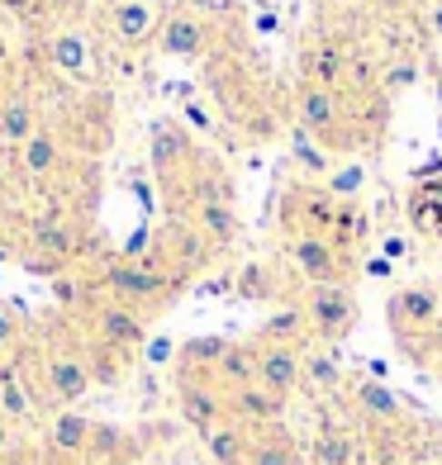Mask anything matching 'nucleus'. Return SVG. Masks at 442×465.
Returning a JSON list of instances; mask_svg holds the SVG:
<instances>
[{
  "mask_svg": "<svg viewBox=\"0 0 442 465\" xmlns=\"http://www.w3.org/2000/svg\"><path fill=\"white\" fill-rule=\"evenodd\" d=\"M91 337L105 347H119V351H138L147 342V323L143 313L129 304H115V300H100L91 309Z\"/></svg>",
  "mask_w": 442,
  "mask_h": 465,
  "instance_id": "7",
  "label": "nucleus"
},
{
  "mask_svg": "<svg viewBox=\"0 0 442 465\" xmlns=\"http://www.w3.org/2000/svg\"><path fill=\"white\" fill-rule=\"evenodd\" d=\"M86 366H91V380L95 385H119L124 371H129V351H119V347H105V342H86Z\"/></svg>",
  "mask_w": 442,
  "mask_h": 465,
  "instance_id": "29",
  "label": "nucleus"
},
{
  "mask_svg": "<svg viewBox=\"0 0 442 465\" xmlns=\"http://www.w3.org/2000/svg\"><path fill=\"white\" fill-rule=\"evenodd\" d=\"M343 72H347V57H343L338 44H328V38H324V44H314V48L305 53V81H309V86L338 91Z\"/></svg>",
  "mask_w": 442,
  "mask_h": 465,
  "instance_id": "26",
  "label": "nucleus"
},
{
  "mask_svg": "<svg viewBox=\"0 0 442 465\" xmlns=\"http://www.w3.org/2000/svg\"><path fill=\"white\" fill-rule=\"evenodd\" d=\"M105 290V300H115V304H129V309H162L172 294L181 290V281L172 276V271H162L153 257H124V262H110L100 271V281Z\"/></svg>",
  "mask_w": 442,
  "mask_h": 465,
  "instance_id": "2",
  "label": "nucleus"
},
{
  "mask_svg": "<svg viewBox=\"0 0 442 465\" xmlns=\"http://www.w3.org/2000/svg\"><path fill=\"white\" fill-rule=\"evenodd\" d=\"M305 380H309V385H319V390H338L343 371H338L333 356H305Z\"/></svg>",
  "mask_w": 442,
  "mask_h": 465,
  "instance_id": "34",
  "label": "nucleus"
},
{
  "mask_svg": "<svg viewBox=\"0 0 442 465\" xmlns=\"http://www.w3.org/2000/svg\"><path fill=\"white\" fill-rule=\"evenodd\" d=\"M38 129H44V124H38V104H34V95L25 86L0 95V143L19 147V143H29Z\"/></svg>",
  "mask_w": 442,
  "mask_h": 465,
  "instance_id": "16",
  "label": "nucleus"
},
{
  "mask_svg": "<svg viewBox=\"0 0 442 465\" xmlns=\"http://www.w3.org/2000/svg\"><path fill=\"white\" fill-rule=\"evenodd\" d=\"M196 232L209 242V247H228L238 238V219H234V209H228L224 200H215V204H196Z\"/></svg>",
  "mask_w": 442,
  "mask_h": 465,
  "instance_id": "27",
  "label": "nucleus"
},
{
  "mask_svg": "<svg viewBox=\"0 0 442 465\" xmlns=\"http://www.w3.org/2000/svg\"><path fill=\"white\" fill-rule=\"evenodd\" d=\"M186 119H191L196 129H209V119H205V110H200V104H186Z\"/></svg>",
  "mask_w": 442,
  "mask_h": 465,
  "instance_id": "40",
  "label": "nucleus"
},
{
  "mask_svg": "<svg viewBox=\"0 0 442 465\" xmlns=\"http://www.w3.org/2000/svg\"><path fill=\"white\" fill-rule=\"evenodd\" d=\"M300 204H305V232H319V238H328L333 219H338V204H333L328 195H319V190H305Z\"/></svg>",
  "mask_w": 442,
  "mask_h": 465,
  "instance_id": "31",
  "label": "nucleus"
},
{
  "mask_svg": "<svg viewBox=\"0 0 442 465\" xmlns=\"http://www.w3.org/2000/svg\"><path fill=\"white\" fill-rule=\"evenodd\" d=\"M44 10H53V15H72V10H76V0H44Z\"/></svg>",
  "mask_w": 442,
  "mask_h": 465,
  "instance_id": "39",
  "label": "nucleus"
},
{
  "mask_svg": "<svg viewBox=\"0 0 442 465\" xmlns=\"http://www.w3.org/2000/svg\"><path fill=\"white\" fill-rule=\"evenodd\" d=\"M48 62L57 72H67V76H91V44L81 38L76 29H57L48 34Z\"/></svg>",
  "mask_w": 442,
  "mask_h": 465,
  "instance_id": "23",
  "label": "nucleus"
},
{
  "mask_svg": "<svg viewBox=\"0 0 442 465\" xmlns=\"http://www.w3.org/2000/svg\"><path fill=\"white\" fill-rule=\"evenodd\" d=\"M38 394H44V409H76L81 399L95 390L91 366H86V347L81 342H53L38 356Z\"/></svg>",
  "mask_w": 442,
  "mask_h": 465,
  "instance_id": "4",
  "label": "nucleus"
},
{
  "mask_svg": "<svg viewBox=\"0 0 442 465\" xmlns=\"http://www.w3.org/2000/svg\"><path fill=\"white\" fill-rule=\"evenodd\" d=\"M305 456H309V465H362L367 447L352 432H343V428H324L319 437L309 441Z\"/></svg>",
  "mask_w": 442,
  "mask_h": 465,
  "instance_id": "22",
  "label": "nucleus"
},
{
  "mask_svg": "<svg viewBox=\"0 0 442 465\" xmlns=\"http://www.w3.org/2000/svg\"><path fill=\"white\" fill-rule=\"evenodd\" d=\"M409 223L424 232V238H442V181H418L409 195Z\"/></svg>",
  "mask_w": 442,
  "mask_h": 465,
  "instance_id": "24",
  "label": "nucleus"
},
{
  "mask_svg": "<svg viewBox=\"0 0 442 465\" xmlns=\"http://www.w3.org/2000/svg\"><path fill=\"white\" fill-rule=\"evenodd\" d=\"M162 5L157 0H115L110 5V34L129 48H143L162 34Z\"/></svg>",
  "mask_w": 442,
  "mask_h": 465,
  "instance_id": "13",
  "label": "nucleus"
},
{
  "mask_svg": "<svg viewBox=\"0 0 442 465\" xmlns=\"http://www.w3.org/2000/svg\"><path fill=\"white\" fill-rule=\"evenodd\" d=\"M247 465H309V456L295 447V441L276 428H262L252 432V451H247Z\"/></svg>",
  "mask_w": 442,
  "mask_h": 465,
  "instance_id": "25",
  "label": "nucleus"
},
{
  "mask_svg": "<svg viewBox=\"0 0 442 465\" xmlns=\"http://www.w3.org/2000/svg\"><path fill=\"white\" fill-rule=\"evenodd\" d=\"M386 319H390V332L405 342L409 356H424L442 337V290H433V285L395 290L390 304H386Z\"/></svg>",
  "mask_w": 442,
  "mask_h": 465,
  "instance_id": "3",
  "label": "nucleus"
},
{
  "mask_svg": "<svg viewBox=\"0 0 442 465\" xmlns=\"http://www.w3.org/2000/svg\"><path fill=\"white\" fill-rule=\"evenodd\" d=\"M428 29L442 38V0H433V5H428Z\"/></svg>",
  "mask_w": 442,
  "mask_h": 465,
  "instance_id": "38",
  "label": "nucleus"
},
{
  "mask_svg": "<svg viewBox=\"0 0 442 465\" xmlns=\"http://www.w3.org/2000/svg\"><path fill=\"white\" fill-rule=\"evenodd\" d=\"M91 432H95V418L76 413V409H53L48 422H44V451H48V460H86Z\"/></svg>",
  "mask_w": 442,
  "mask_h": 465,
  "instance_id": "9",
  "label": "nucleus"
},
{
  "mask_svg": "<svg viewBox=\"0 0 442 465\" xmlns=\"http://www.w3.org/2000/svg\"><path fill=\"white\" fill-rule=\"evenodd\" d=\"M205 437V456L215 465H247V451H252V432L243 428V422H219V428L200 432Z\"/></svg>",
  "mask_w": 442,
  "mask_h": 465,
  "instance_id": "20",
  "label": "nucleus"
},
{
  "mask_svg": "<svg viewBox=\"0 0 442 465\" xmlns=\"http://www.w3.org/2000/svg\"><path fill=\"white\" fill-rule=\"evenodd\" d=\"M437 95H442V86H437Z\"/></svg>",
  "mask_w": 442,
  "mask_h": 465,
  "instance_id": "41",
  "label": "nucleus"
},
{
  "mask_svg": "<svg viewBox=\"0 0 442 465\" xmlns=\"http://www.w3.org/2000/svg\"><path fill=\"white\" fill-rule=\"evenodd\" d=\"M257 385L271 390L276 399H290L305 385V356L300 347H276V342H257Z\"/></svg>",
  "mask_w": 442,
  "mask_h": 465,
  "instance_id": "11",
  "label": "nucleus"
},
{
  "mask_svg": "<svg viewBox=\"0 0 442 465\" xmlns=\"http://www.w3.org/2000/svg\"><path fill=\"white\" fill-rule=\"evenodd\" d=\"M238 294L243 300H271V294H276V281H271L266 266H243L238 271Z\"/></svg>",
  "mask_w": 442,
  "mask_h": 465,
  "instance_id": "33",
  "label": "nucleus"
},
{
  "mask_svg": "<svg viewBox=\"0 0 442 465\" xmlns=\"http://www.w3.org/2000/svg\"><path fill=\"white\" fill-rule=\"evenodd\" d=\"M143 356H147L153 366H162L166 356H172V342H166V337H153V342H143Z\"/></svg>",
  "mask_w": 442,
  "mask_h": 465,
  "instance_id": "37",
  "label": "nucleus"
},
{
  "mask_svg": "<svg viewBox=\"0 0 442 465\" xmlns=\"http://www.w3.org/2000/svg\"><path fill=\"white\" fill-rule=\"evenodd\" d=\"M5 10H15V15H25V19H38V15H48L44 10V0H0Z\"/></svg>",
  "mask_w": 442,
  "mask_h": 465,
  "instance_id": "36",
  "label": "nucleus"
},
{
  "mask_svg": "<svg viewBox=\"0 0 442 465\" xmlns=\"http://www.w3.org/2000/svg\"><path fill=\"white\" fill-rule=\"evenodd\" d=\"M281 409H286V399H276V394L262 390V385L228 390V418L243 422L247 432H262V428H271V422L281 418Z\"/></svg>",
  "mask_w": 442,
  "mask_h": 465,
  "instance_id": "15",
  "label": "nucleus"
},
{
  "mask_svg": "<svg viewBox=\"0 0 442 465\" xmlns=\"http://www.w3.org/2000/svg\"><path fill=\"white\" fill-rule=\"evenodd\" d=\"M352 404L367 422H376V428H399V422H405L399 394H390L381 380H352Z\"/></svg>",
  "mask_w": 442,
  "mask_h": 465,
  "instance_id": "17",
  "label": "nucleus"
},
{
  "mask_svg": "<svg viewBox=\"0 0 442 465\" xmlns=\"http://www.w3.org/2000/svg\"><path fill=\"white\" fill-rule=\"evenodd\" d=\"M300 119H305V134H319V138H328V134H338V124H343V114H338V91H324V86H300Z\"/></svg>",
  "mask_w": 442,
  "mask_h": 465,
  "instance_id": "19",
  "label": "nucleus"
},
{
  "mask_svg": "<svg viewBox=\"0 0 442 465\" xmlns=\"http://www.w3.org/2000/svg\"><path fill=\"white\" fill-rule=\"evenodd\" d=\"M15 166H19L29 181L57 176V172H62V143H57V134H53V129H38L29 143H19V147H15Z\"/></svg>",
  "mask_w": 442,
  "mask_h": 465,
  "instance_id": "18",
  "label": "nucleus"
},
{
  "mask_svg": "<svg viewBox=\"0 0 442 465\" xmlns=\"http://www.w3.org/2000/svg\"><path fill=\"white\" fill-rule=\"evenodd\" d=\"M309 337V323H305V313H300V304L295 309H276L271 319L262 323V332H257V342H276V347H300Z\"/></svg>",
  "mask_w": 442,
  "mask_h": 465,
  "instance_id": "28",
  "label": "nucleus"
},
{
  "mask_svg": "<svg viewBox=\"0 0 442 465\" xmlns=\"http://www.w3.org/2000/svg\"><path fill=\"white\" fill-rule=\"evenodd\" d=\"M81 252H86V228L76 219H67L62 204H48L44 214L29 219V232H25V266L29 271L57 276V271H67Z\"/></svg>",
  "mask_w": 442,
  "mask_h": 465,
  "instance_id": "1",
  "label": "nucleus"
},
{
  "mask_svg": "<svg viewBox=\"0 0 442 465\" xmlns=\"http://www.w3.org/2000/svg\"><path fill=\"white\" fill-rule=\"evenodd\" d=\"M215 385L228 390H243V385H257V342H228L219 366H215Z\"/></svg>",
  "mask_w": 442,
  "mask_h": 465,
  "instance_id": "21",
  "label": "nucleus"
},
{
  "mask_svg": "<svg viewBox=\"0 0 442 465\" xmlns=\"http://www.w3.org/2000/svg\"><path fill=\"white\" fill-rule=\"evenodd\" d=\"M191 157H196L191 134H186L176 119H153V129H147V162H153V172L162 181H172Z\"/></svg>",
  "mask_w": 442,
  "mask_h": 465,
  "instance_id": "12",
  "label": "nucleus"
},
{
  "mask_svg": "<svg viewBox=\"0 0 442 465\" xmlns=\"http://www.w3.org/2000/svg\"><path fill=\"white\" fill-rule=\"evenodd\" d=\"M367 238V214L357 204H338V219H333V232H328V242L347 252L352 242H362Z\"/></svg>",
  "mask_w": 442,
  "mask_h": 465,
  "instance_id": "30",
  "label": "nucleus"
},
{
  "mask_svg": "<svg viewBox=\"0 0 442 465\" xmlns=\"http://www.w3.org/2000/svg\"><path fill=\"white\" fill-rule=\"evenodd\" d=\"M38 409H44V394H38L34 371L19 356H0V418L29 422Z\"/></svg>",
  "mask_w": 442,
  "mask_h": 465,
  "instance_id": "8",
  "label": "nucleus"
},
{
  "mask_svg": "<svg viewBox=\"0 0 442 465\" xmlns=\"http://www.w3.org/2000/svg\"><path fill=\"white\" fill-rule=\"evenodd\" d=\"M25 351V319L0 300V356H19Z\"/></svg>",
  "mask_w": 442,
  "mask_h": 465,
  "instance_id": "32",
  "label": "nucleus"
},
{
  "mask_svg": "<svg viewBox=\"0 0 442 465\" xmlns=\"http://www.w3.org/2000/svg\"><path fill=\"white\" fill-rule=\"evenodd\" d=\"M176 404H181V418L191 422L196 432H209L228 422V394L215 385V375H181L176 380Z\"/></svg>",
  "mask_w": 442,
  "mask_h": 465,
  "instance_id": "6",
  "label": "nucleus"
},
{
  "mask_svg": "<svg viewBox=\"0 0 442 465\" xmlns=\"http://www.w3.org/2000/svg\"><path fill=\"white\" fill-rule=\"evenodd\" d=\"M19 451H25V441H19V422L0 418V460H19Z\"/></svg>",
  "mask_w": 442,
  "mask_h": 465,
  "instance_id": "35",
  "label": "nucleus"
},
{
  "mask_svg": "<svg viewBox=\"0 0 442 465\" xmlns=\"http://www.w3.org/2000/svg\"><path fill=\"white\" fill-rule=\"evenodd\" d=\"M290 262L295 271L309 281V285H343V252L333 247L328 238L319 232H300V238H290Z\"/></svg>",
  "mask_w": 442,
  "mask_h": 465,
  "instance_id": "10",
  "label": "nucleus"
},
{
  "mask_svg": "<svg viewBox=\"0 0 442 465\" xmlns=\"http://www.w3.org/2000/svg\"><path fill=\"white\" fill-rule=\"evenodd\" d=\"M157 44H162L166 57H205L209 53V25L191 10H176V15L162 19Z\"/></svg>",
  "mask_w": 442,
  "mask_h": 465,
  "instance_id": "14",
  "label": "nucleus"
},
{
  "mask_svg": "<svg viewBox=\"0 0 442 465\" xmlns=\"http://www.w3.org/2000/svg\"><path fill=\"white\" fill-rule=\"evenodd\" d=\"M300 313L314 337L324 342H338V337L357 323V300L347 285H309V294L300 300Z\"/></svg>",
  "mask_w": 442,
  "mask_h": 465,
  "instance_id": "5",
  "label": "nucleus"
}]
</instances>
